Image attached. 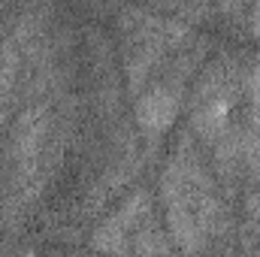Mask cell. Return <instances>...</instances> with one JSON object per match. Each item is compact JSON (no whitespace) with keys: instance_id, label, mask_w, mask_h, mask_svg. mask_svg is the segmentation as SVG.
I'll return each instance as SVG.
<instances>
[{"instance_id":"cell-1","label":"cell","mask_w":260,"mask_h":257,"mask_svg":"<svg viewBox=\"0 0 260 257\" xmlns=\"http://www.w3.org/2000/svg\"><path fill=\"white\" fill-rule=\"evenodd\" d=\"M176 112H179V94L167 85H154L148 88L139 103H136V118H139V127L145 130L148 136H157L160 130H167L176 121Z\"/></svg>"},{"instance_id":"cell-2","label":"cell","mask_w":260,"mask_h":257,"mask_svg":"<svg viewBox=\"0 0 260 257\" xmlns=\"http://www.w3.org/2000/svg\"><path fill=\"white\" fill-rule=\"evenodd\" d=\"M227 115H230V97L227 94L206 97L194 115V127L200 133H206V136H215V133H221L227 127Z\"/></svg>"},{"instance_id":"cell-3","label":"cell","mask_w":260,"mask_h":257,"mask_svg":"<svg viewBox=\"0 0 260 257\" xmlns=\"http://www.w3.org/2000/svg\"><path fill=\"white\" fill-rule=\"evenodd\" d=\"M94 245L106 254H127V224H121L118 218H109L94 233Z\"/></svg>"},{"instance_id":"cell-4","label":"cell","mask_w":260,"mask_h":257,"mask_svg":"<svg viewBox=\"0 0 260 257\" xmlns=\"http://www.w3.org/2000/svg\"><path fill=\"white\" fill-rule=\"evenodd\" d=\"M248 97H251V109H254V115L260 118V61L251 67V73H248Z\"/></svg>"}]
</instances>
